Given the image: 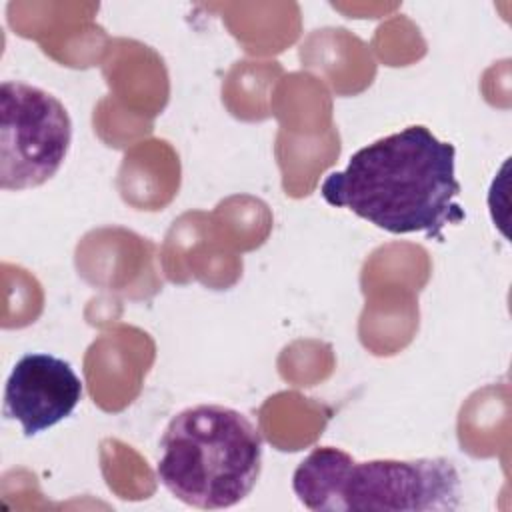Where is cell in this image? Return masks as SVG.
Here are the masks:
<instances>
[{
  "label": "cell",
  "instance_id": "277c9868",
  "mask_svg": "<svg viewBox=\"0 0 512 512\" xmlns=\"http://www.w3.org/2000/svg\"><path fill=\"white\" fill-rule=\"evenodd\" d=\"M72 120L50 92L20 80L0 86V186L30 190L46 184L64 164Z\"/></svg>",
  "mask_w": 512,
  "mask_h": 512
},
{
  "label": "cell",
  "instance_id": "3957f363",
  "mask_svg": "<svg viewBox=\"0 0 512 512\" xmlns=\"http://www.w3.org/2000/svg\"><path fill=\"white\" fill-rule=\"evenodd\" d=\"M300 504L314 512H452L462 482L452 460H356L336 446L314 448L292 474Z\"/></svg>",
  "mask_w": 512,
  "mask_h": 512
},
{
  "label": "cell",
  "instance_id": "7a4b0ae2",
  "mask_svg": "<svg viewBox=\"0 0 512 512\" xmlns=\"http://www.w3.org/2000/svg\"><path fill=\"white\" fill-rule=\"evenodd\" d=\"M262 446L260 428L242 412L222 404L188 406L160 436L156 476L188 506L232 508L260 478Z\"/></svg>",
  "mask_w": 512,
  "mask_h": 512
},
{
  "label": "cell",
  "instance_id": "6da1fadb",
  "mask_svg": "<svg viewBox=\"0 0 512 512\" xmlns=\"http://www.w3.org/2000/svg\"><path fill=\"white\" fill-rule=\"evenodd\" d=\"M320 194L390 234L442 240L448 224L464 220L456 148L420 124L354 152L344 170L324 178Z\"/></svg>",
  "mask_w": 512,
  "mask_h": 512
},
{
  "label": "cell",
  "instance_id": "5b68a950",
  "mask_svg": "<svg viewBox=\"0 0 512 512\" xmlns=\"http://www.w3.org/2000/svg\"><path fill=\"white\" fill-rule=\"evenodd\" d=\"M82 380L70 362L48 354H24L4 386V418L16 420L24 436H36L68 418L82 400Z\"/></svg>",
  "mask_w": 512,
  "mask_h": 512
}]
</instances>
